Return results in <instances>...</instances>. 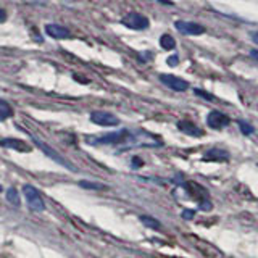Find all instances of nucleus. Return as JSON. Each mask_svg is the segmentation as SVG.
Returning a JSON list of instances; mask_svg holds the SVG:
<instances>
[{
  "instance_id": "obj_2",
  "label": "nucleus",
  "mask_w": 258,
  "mask_h": 258,
  "mask_svg": "<svg viewBox=\"0 0 258 258\" xmlns=\"http://www.w3.org/2000/svg\"><path fill=\"white\" fill-rule=\"evenodd\" d=\"M23 194H24V199H26V204H28V208L31 212L34 213H42L45 210V202L40 196V192L34 187V185L31 184H24L23 185Z\"/></svg>"
},
{
  "instance_id": "obj_21",
  "label": "nucleus",
  "mask_w": 258,
  "mask_h": 258,
  "mask_svg": "<svg viewBox=\"0 0 258 258\" xmlns=\"http://www.w3.org/2000/svg\"><path fill=\"white\" fill-rule=\"evenodd\" d=\"M177 61H179V56H177V55H171V56H168V60H166V63L169 64V67H176Z\"/></svg>"
},
{
  "instance_id": "obj_20",
  "label": "nucleus",
  "mask_w": 258,
  "mask_h": 258,
  "mask_svg": "<svg viewBox=\"0 0 258 258\" xmlns=\"http://www.w3.org/2000/svg\"><path fill=\"white\" fill-rule=\"evenodd\" d=\"M194 92H196L199 97H202V99H205V100H213V95L208 94V92H204L202 89H194Z\"/></svg>"
},
{
  "instance_id": "obj_25",
  "label": "nucleus",
  "mask_w": 258,
  "mask_h": 258,
  "mask_svg": "<svg viewBox=\"0 0 258 258\" xmlns=\"http://www.w3.org/2000/svg\"><path fill=\"white\" fill-rule=\"evenodd\" d=\"M252 40H253V44H256V42H258V39H256V31H253V32H252Z\"/></svg>"
},
{
  "instance_id": "obj_12",
  "label": "nucleus",
  "mask_w": 258,
  "mask_h": 258,
  "mask_svg": "<svg viewBox=\"0 0 258 258\" xmlns=\"http://www.w3.org/2000/svg\"><path fill=\"white\" fill-rule=\"evenodd\" d=\"M228 161L229 160V153L226 150H220V149H210L208 152H205L204 161Z\"/></svg>"
},
{
  "instance_id": "obj_15",
  "label": "nucleus",
  "mask_w": 258,
  "mask_h": 258,
  "mask_svg": "<svg viewBox=\"0 0 258 258\" xmlns=\"http://www.w3.org/2000/svg\"><path fill=\"white\" fill-rule=\"evenodd\" d=\"M139 220L142 221V224H145L147 228L150 229H161V223L157 220V218H153V216H149V215H142Z\"/></svg>"
},
{
  "instance_id": "obj_19",
  "label": "nucleus",
  "mask_w": 258,
  "mask_h": 258,
  "mask_svg": "<svg viewBox=\"0 0 258 258\" xmlns=\"http://www.w3.org/2000/svg\"><path fill=\"white\" fill-rule=\"evenodd\" d=\"M181 216H182V220H194V216H196V210H182V213H181Z\"/></svg>"
},
{
  "instance_id": "obj_7",
  "label": "nucleus",
  "mask_w": 258,
  "mask_h": 258,
  "mask_svg": "<svg viewBox=\"0 0 258 258\" xmlns=\"http://www.w3.org/2000/svg\"><path fill=\"white\" fill-rule=\"evenodd\" d=\"M176 29L181 32V34L185 36H200L205 32V26H202L199 23H194V21H185V20H177L174 23Z\"/></svg>"
},
{
  "instance_id": "obj_13",
  "label": "nucleus",
  "mask_w": 258,
  "mask_h": 258,
  "mask_svg": "<svg viewBox=\"0 0 258 258\" xmlns=\"http://www.w3.org/2000/svg\"><path fill=\"white\" fill-rule=\"evenodd\" d=\"M13 116V108L7 100L0 99V121H5Z\"/></svg>"
},
{
  "instance_id": "obj_4",
  "label": "nucleus",
  "mask_w": 258,
  "mask_h": 258,
  "mask_svg": "<svg viewBox=\"0 0 258 258\" xmlns=\"http://www.w3.org/2000/svg\"><path fill=\"white\" fill-rule=\"evenodd\" d=\"M121 24L126 26L127 29H134V31H145L149 29L150 21L147 16H144L137 12H129L127 15H124L121 18Z\"/></svg>"
},
{
  "instance_id": "obj_18",
  "label": "nucleus",
  "mask_w": 258,
  "mask_h": 258,
  "mask_svg": "<svg viewBox=\"0 0 258 258\" xmlns=\"http://www.w3.org/2000/svg\"><path fill=\"white\" fill-rule=\"evenodd\" d=\"M239 127H240V133L245 134V136H252L255 133V127L250 124V123H245V121H239Z\"/></svg>"
},
{
  "instance_id": "obj_14",
  "label": "nucleus",
  "mask_w": 258,
  "mask_h": 258,
  "mask_svg": "<svg viewBox=\"0 0 258 258\" xmlns=\"http://www.w3.org/2000/svg\"><path fill=\"white\" fill-rule=\"evenodd\" d=\"M5 196H7V202H8L10 205H13V207H20V205H21L20 194H18V190H16L15 187H8Z\"/></svg>"
},
{
  "instance_id": "obj_1",
  "label": "nucleus",
  "mask_w": 258,
  "mask_h": 258,
  "mask_svg": "<svg viewBox=\"0 0 258 258\" xmlns=\"http://www.w3.org/2000/svg\"><path fill=\"white\" fill-rule=\"evenodd\" d=\"M145 131H139V133H133L131 129H119V131H113L105 136H99V137H87V144L92 145H121L126 144L127 147H133V145H147L142 139L141 136Z\"/></svg>"
},
{
  "instance_id": "obj_24",
  "label": "nucleus",
  "mask_w": 258,
  "mask_h": 258,
  "mask_svg": "<svg viewBox=\"0 0 258 258\" xmlns=\"http://www.w3.org/2000/svg\"><path fill=\"white\" fill-rule=\"evenodd\" d=\"M250 56H252L253 60L256 58V48H253V50H250Z\"/></svg>"
},
{
  "instance_id": "obj_26",
  "label": "nucleus",
  "mask_w": 258,
  "mask_h": 258,
  "mask_svg": "<svg viewBox=\"0 0 258 258\" xmlns=\"http://www.w3.org/2000/svg\"><path fill=\"white\" fill-rule=\"evenodd\" d=\"M2 190H4V189H2V185H0V194H2Z\"/></svg>"
},
{
  "instance_id": "obj_16",
  "label": "nucleus",
  "mask_w": 258,
  "mask_h": 258,
  "mask_svg": "<svg viewBox=\"0 0 258 258\" xmlns=\"http://www.w3.org/2000/svg\"><path fill=\"white\" fill-rule=\"evenodd\" d=\"M160 45L163 50H173V48H176V40L173 36L169 34H163L160 37Z\"/></svg>"
},
{
  "instance_id": "obj_6",
  "label": "nucleus",
  "mask_w": 258,
  "mask_h": 258,
  "mask_svg": "<svg viewBox=\"0 0 258 258\" xmlns=\"http://www.w3.org/2000/svg\"><path fill=\"white\" fill-rule=\"evenodd\" d=\"M161 84H165L168 89L174 92H185L189 89V83L182 78H177L174 75H160Z\"/></svg>"
},
{
  "instance_id": "obj_10",
  "label": "nucleus",
  "mask_w": 258,
  "mask_h": 258,
  "mask_svg": "<svg viewBox=\"0 0 258 258\" xmlns=\"http://www.w3.org/2000/svg\"><path fill=\"white\" fill-rule=\"evenodd\" d=\"M177 127H179V131L185 133L187 136H194V137H200L204 136V131L199 129V126H196L189 119H182V121H177Z\"/></svg>"
},
{
  "instance_id": "obj_17",
  "label": "nucleus",
  "mask_w": 258,
  "mask_h": 258,
  "mask_svg": "<svg viewBox=\"0 0 258 258\" xmlns=\"http://www.w3.org/2000/svg\"><path fill=\"white\" fill-rule=\"evenodd\" d=\"M79 185L81 187H84V189H91V190H107L108 187L105 184H99V182H92V181H79Z\"/></svg>"
},
{
  "instance_id": "obj_5",
  "label": "nucleus",
  "mask_w": 258,
  "mask_h": 258,
  "mask_svg": "<svg viewBox=\"0 0 258 258\" xmlns=\"http://www.w3.org/2000/svg\"><path fill=\"white\" fill-rule=\"evenodd\" d=\"M91 121L97 126H103V127H113L119 124V119L110 111H103V110H94L89 115Z\"/></svg>"
},
{
  "instance_id": "obj_9",
  "label": "nucleus",
  "mask_w": 258,
  "mask_h": 258,
  "mask_svg": "<svg viewBox=\"0 0 258 258\" xmlns=\"http://www.w3.org/2000/svg\"><path fill=\"white\" fill-rule=\"evenodd\" d=\"M45 34L50 36L52 39L63 40V39H70L71 37V31L67 26H61V24L50 23V24H45Z\"/></svg>"
},
{
  "instance_id": "obj_8",
  "label": "nucleus",
  "mask_w": 258,
  "mask_h": 258,
  "mask_svg": "<svg viewBox=\"0 0 258 258\" xmlns=\"http://www.w3.org/2000/svg\"><path fill=\"white\" fill-rule=\"evenodd\" d=\"M229 123H231V118L228 115H224V113H221L220 110H212L207 115V126L212 129H223Z\"/></svg>"
},
{
  "instance_id": "obj_23",
  "label": "nucleus",
  "mask_w": 258,
  "mask_h": 258,
  "mask_svg": "<svg viewBox=\"0 0 258 258\" xmlns=\"http://www.w3.org/2000/svg\"><path fill=\"white\" fill-rule=\"evenodd\" d=\"M133 165H134V168L142 166V165H144V161H142V160H139V158H133Z\"/></svg>"
},
{
  "instance_id": "obj_11",
  "label": "nucleus",
  "mask_w": 258,
  "mask_h": 258,
  "mask_svg": "<svg viewBox=\"0 0 258 258\" xmlns=\"http://www.w3.org/2000/svg\"><path fill=\"white\" fill-rule=\"evenodd\" d=\"M0 145H2V147H7V149L18 150V152H31L29 145L20 139H0Z\"/></svg>"
},
{
  "instance_id": "obj_3",
  "label": "nucleus",
  "mask_w": 258,
  "mask_h": 258,
  "mask_svg": "<svg viewBox=\"0 0 258 258\" xmlns=\"http://www.w3.org/2000/svg\"><path fill=\"white\" fill-rule=\"evenodd\" d=\"M29 136H31V139L34 141V144L37 145V147H39L40 150H42L48 158H52V160L55 161V163H58V165H61V166H64V168H68L70 171H76V168H75V165L71 163V161H68L67 158H64L63 155H60V153L56 152V150H53L52 147H48V145H47L44 141H40L39 137H36L34 134H29Z\"/></svg>"
},
{
  "instance_id": "obj_22",
  "label": "nucleus",
  "mask_w": 258,
  "mask_h": 258,
  "mask_svg": "<svg viewBox=\"0 0 258 258\" xmlns=\"http://www.w3.org/2000/svg\"><path fill=\"white\" fill-rule=\"evenodd\" d=\"M5 20H7V12L4 8H0V23H4Z\"/></svg>"
}]
</instances>
